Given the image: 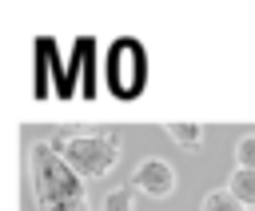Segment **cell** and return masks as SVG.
I'll return each instance as SVG.
<instances>
[{"instance_id":"obj_2","label":"cell","mask_w":255,"mask_h":211,"mask_svg":"<svg viewBox=\"0 0 255 211\" xmlns=\"http://www.w3.org/2000/svg\"><path fill=\"white\" fill-rule=\"evenodd\" d=\"M52 151L84 179H104L120 163V131L116 127H80V131H60L48 139Z\"/></svg>"},{"instance_id":"obj_1","label":"cell","mask_w":255,"mask_h":211,"mask_svg":"<svg viewBox=\"0 0 255 211\" xmlns=\"http://www.w3.org/2000/svg\"><path fill=\"white\" fill-rule=\"evenodd\" d=\"M28 163H32V199H36V211H92L88 179L76 175L52 151V143H32Z\"/></svg>"},{"instance_id":"obj_3","label":"cell","mask_w":255,"mask_h":211,"mask_svg":"<svg viewBox=\"0 0 255 211\" xmlns=\"http://www.w3.org/2000/svg\"><path fill=\"white\" fill-rule=\"evenodd\" d=\"M131 187L143 191L147 199H167V195L175 191V167H171L167 159H159V155H147V159L135 163Z\"/></svg>"},{"instance_id":"obj_7","label":"cell","mask_w":255,"mask_h":211,"mask_svg":"<svg viewBox=\"0 0 255 211\" xmlns=\"http://www.w3.org/2000/svg\"><path fill=\"white\" fill-rule=\"evenodd\" d=\"M100 211H135V187H112L100 203Z\"/></svg>"},{"instance_id":"obj_8","label":"cell","mask_w":255,"mask_h":211,"mask_svg":"<svg viewBox=\"0 0 255 211\" xmlns=\"http://www.w3.org/2000/svg\"><path fill=\"white\" fill-rule=\"evenodd\" d=\"M235 167H247V171H255V131L239 135V143H235Z\"/></svg>"},{"instance_id":"obj_6","label":"cell","mask_w":255,"mask_h":211,"mask_svg":"<svg viewBox=\"0 0 255 211\" xmlns=\"http://www.w3.org/2000/svg\"><path fill=\"white\" fill-rule=\"evenodd\" d=\"M199 211H247V207H243L227 187H215V191H207V195H203Z\"/></svg>"},{"instance_id":"obj_5","label":"cell","mask_w":255,"mask_h":211,"mask_svg":"<svg viewBox=\"0 0 255 211\" xmlns=\"http://www.w3.org/2000/svg\"><path fill=\"white\" fill-rule=\"evenodd\" d=\"M227 191L247 207V211H255V171H247V167H235L231 175H227Z\"/></svg>"},{"instance_id":"obj_4","label":"cell","mask_w":255,"mask_h":211,"mask_svg":"<svg viewBox=\"0 0 255 211\" xmlns=\"http://www.w3.org/2000/svg\"><path fill=\"white\" fill-rule=\"evenodd\" d=\"M163 131H167V139H171L175 147H183V151H199V147H203V123H191V119H167Z\"/></svg>"}]
</instances>
